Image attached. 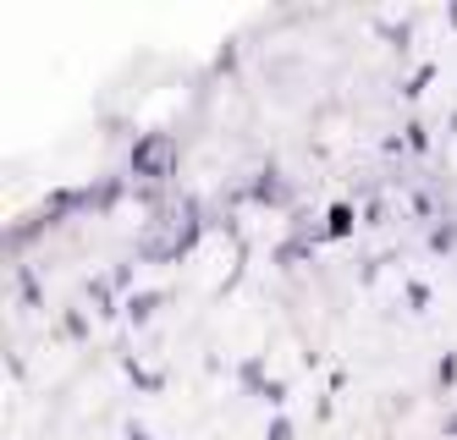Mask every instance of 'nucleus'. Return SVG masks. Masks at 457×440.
Listing matches in <instances>:
<instances>
[{
	"label": "nucleus",
	"instance_id": "a211bd4d",
	"mask_svg": "<svg viewBox=\"0 0 457 440\" xmlns=\"http://www.w3.org/2000/svg\"><path fill=\"white\" fill-rule=\"evenodd\" d=\"M232 66H237V50H232V45H226V50L215 55V72H232Z\"/></svg>",
	"mask_w": 457,
	"mask_h": 440
},
{
	"label": "nucleus",
	"instance_id": "6e6552de",
	"mask_svg": "<svg viewBox=\"0 0 457 440\" xmlns=\"http://www.w3.org/2000/svg\"><path fill=\"white\" fill-rule=\"evenodd\" d=\"M325 220H331V226H325V237H347L358 220H353V204H337L331 215H325Z\"/></svg>",
	"mask_w": 457,
	"mask_h": 440
},
{
	"label": "nucleus",
	"instance_id": "f257e3e1",
	"mask_svg": "<svg viewBox=\"0 0 457 440\" xmlns=\"http://www.w3.org/2000/svg\"><path fill=\"white\" fill-rule=\"evenodd\" d=\"M177 160H182L177 132H138V144H133V177L144 187H166L177 177Z\"/></svg>",
	"mask_w": 457,
	"mask_h": 440
},
{
	"label": "nucleus",
	"instance_id": "1a4fd4ad",
	"mask_svg": "<svg viewBox=\"0 0 457 440\" xmlns=\"http://www.w3.org/2000/svg\"><path fill=\"white\" fill-rule=\"evenodd\" d=\"M309 253H314V243L292 237V243H281V248H276V264H298V259H309Z\"/></svg>",
	"mask_w": 457,
	"mask_h": 440
},
{
	"label": "nucleus",
	"instance_id": "6ab92c4d",
	"mask_svg": "<svg viewBox=\"0 0 457 440\" xmlns=\"http://www.w3.org/2000/svg\"><path fill=\"white\" fill-rule=\"evenodd\" d=\"M424 144H430V132H424V127L413 121V127H408V149H424Z\"/></svg>",
	"mask_w": 457,
	"mask_h": 440
},
{
	"label": "nucleus",
	"instance_id": "f3484780",
	"mask_svg": "<svg viewBox=\"0 0 457 440\" xmlns=\"http://www.w3.org/2000/svg\"><path fill=\"white\" fill-rule=\"evenodd\" d=\"M17 281H22V297H28V303H39V281H34V270H22Z\"/></svg>",
	"mask_w": 457,
	"mask_h": 440
},
{
	"label": "nucleus",
	"instance_id": "20e7f679",
	"mask_svg": "<svg viewBox=\"0 0 457 440\" xmlns=\"http://www.w3.org/2000/svg\"><path fill=\"white\" fill-rule=\"evenodd\" d=\"M160 303H166L160 292H133V297H127V320H133V325H149Z\"/></svg>",
	"mask_w": 457,
	"mask_h": 440
},
{
	"label": "nucleus",
	"instance_id": "9b49d317",
	"mask_svg": "<svg viewBox=\"0 0 457 440\" xmlns=\"http://www.w3.org/2000/svg\"><path fill=\"white\" fill-rule=\"evenodd\" d=\"M430 78H436V66H419V72L408 78V88H403V94H408V99H419V94H424V83H430Z\"/></svg>",
	"mask_w": 457,
	"mask_h": 440
},
{
	"label": "nucleus",
	"instance_id": "dca6fc26",
	"mask_svg": "<svg viewBox=\"0 0 457 440\" xmlns=\"http://www.w3.org/2000/svg\"><path fill=\"white\" fill-rule=\"evenodd\" d=\"M408 303H413V309H424V303H430V286H424V281H408Z\"/></svg>",
	"mask_w": 457,
	"mask_h": 440
},
{
	"label": "nucleus",
	"instance_id": "f03ea898",
	"mask_svg": "<svg viewBox=\"0 0 457 440\" xmlns=\"http://www.w3.org/2000/svg\"><path fill=\"white\" fill-rule=\"evenodd\" d=\"M248 198L253 204H292V182L281 177V165H265V171L248 182Z\"/></svg>",
	"mask_w": 457,
	"mask_h": 440
},
{
	"label": "nucleus",
	"instance_id": "5701e85b",
	"mask_svg": "<svg viewBox=\"0 0 457 440\" xmlns=\"http://www.w3.org/2000/svg\"><path fill=\"white\" fill-rule=\"evenodd\" d=\"M446 17H452V28H457V6H446Z\"/></svg>",
	"mask_w": 457,
	"mask_h": 440
},
{
	"label": "nucleus",
	"instance_id": "2eb2a0df",
	"mask_svg": "<svg viewBox=\"0 0 457 440\" xmlns=\"http://www.w3.org/2000/svg\"><path fill=\"white\" fill-rule=\"evenodd\" d=\"M243 386H253V391H265L270 380H265V375H259V363H243Z\"/></svg>",
	"mask_w": 457,
	"mask_h": 440
},
{
	"label": "nucleus",
	"instance_id": "f8f14e48",
	"mask_svg": "<svg viewBox=\"0 0 457 440\" xmlns=\"http://www.w3.org/2000/svg\"><path fill=\"white\" fill-rule=\"evenodd\" d=\"M127 375H133L144 391H160V375H149V369H138V363H127Z\"/></svg>",
	"mask_w": 457,
	"mask_h": 440
},
{
	"label": "nucleus",
	"instance_id": "4be33fe9",
	"mask_svg": "<svg viewBox=\"0 0 457 440\" xmlns=\"http://www.w3.org/2000/svg\"><path fill=\"white\" fill-rule=\"evenodd\" d=\"M446 435H452V440H457V413H452V419H446Z\"/></svg>",
	"mask_w": 457,
	"mask_h": 440
},
{
	"label": "nucleus",
	"instance_id": "412c9836",
	"mask_svg": "<svg viewBox=\"0 0 457 440\" xmlns=\"http://www.w3.org/2000/svg\"><path fill=\"white\" fill-rule=\"evenodd\" d=\"M127 440H149V429L144 424H127Z\"/></svg>",
	"mask_w": 457,
	"mask_h": 440
},
{
	"label": "nucleus",
	"instance_id": "aec40b11",
	"mask_svg": "<svg viewBox=\"0 0 457 440\" xmlns=\"http://www.w3.org/2000/svg\"><path fill=\"white\" fill-rule=\"evenodd\" d=\"M265 440H292V424H287V419H276V424H270V435H265Z\"/></svg>",
	"mask_w": 457,
	"mask_h": 440
},
{
	"label": "nucleus",
	"instance_id": "0eeeda50",
	"mask_svg": "<svg viewBox=\"0 0 457 440\" xmlns=\"http://www.w3.org/2000/svg\"><path fill=\"white\" fill-rule=\"evenodd\" d=\"M88 303H94V314H116V286L111 281H88Z\"/></svg>",
	"mask_w": 457,
	"mask_h": 440
},
{
	"label": "nucleus",
	"instance_id": "7ed1b4c3",
	"mask_svg": "<svg viewBox=\"0 0 457 440\" xmlns=\"http://www.w3.org/2000/svg\"><path fill=\"white\" fill-rule=\"evenodd\" d=\"M78 210H88V193H83V187H61V193H50V198H45V210H39V215L55 226V220L78 215Z\"/></svg>",
	"mask_w": 457,
	"mask_h": 440
},
{
	"label": "nucleus",
	"instance_id": "9d476101",
	"mask_svg": "<svg viewBox=\"0 0 457 440\" xmlns=\"http://www.w3.org/2000/svg\"><path fill=\"white\" fill-rule=\"evenodd\" d=\"M430 248H436V253H452V248H457V226H436V231H430Z\"/></svg>",
	"mask_w": 457,
	"mask_h": 440
},
{
	"label": "nucleus",
	"instance_id": "b1692460",
	"mask_svg": "<svg viewBox=\"0 0 457 440\" xmlns=\"http://www.w3.org/2000/svg\"><path fill=\"white\" fill-rule=\"evenodd\" d=\"M452 127H457V116H452Z\"/></svg>",
	"mask_w": 457,
	"mask_h": 440
},
{
	"label": "nucleus",
	"instance_id": "ddd939ff",
	"mask_svg": "<svg viewBox=\"0 0 457 440\" xmlns=\"http://www.w3.org/2000/svg\"><path fill=\"white\" fill-rule=\"evenodd\" d=\"M436 380H441V386H452V380H457V358H452V353L436 363Z\"/></svg>",
	"mask_w": 457,
	"mask_h": 440
},
{
	"label": "nucleus",
	"instance_id": "423d86ee",
	"mask_svg": "<svg viewBox=\"0 0 457 440\" xmlns=\"http://www.w3.org/2000/svg\"><path fill=\"white\" fill-rule=\"evenodd\" d=\"M88 193V210H116V198H121V177H105L100 187H83Z\"/></svg>",
	"mask_w": 457,
	"mask_h": 440
},
{
	"label": "nucleus",
	"instance_id": "4468645a",
	"mask_svg": "<svg viewBox=\"0 0 457 440\" xmlns=\"http://www.w3.org/2000/svg\"><path fill=\"white\" fill-rule=\"evenodd\" d=\"M259 396H265L270 402V408H281V402H287V380H270L265 391H259Z\"/></svg>",
	"mask_w": 457,
	"mask_h": 440
},
{
	"label": "nucleus",
	"instance_id": "39448f33",
	"mask_svg": "<svg viewBox=\"0 0 457 440\" xmlns=\"http://www.w3.org/2000/svg\"><path fill=\"white\" fill-rule=\"evenodd\" d=\"M45 226H50L45 215H28L22 226H12V231H6V248H12V253H22V248H28V243H34V237L45 231Z\"/></svg>",
	"mask_w": 457,
	"mask_h": 440
}]
</instances>
